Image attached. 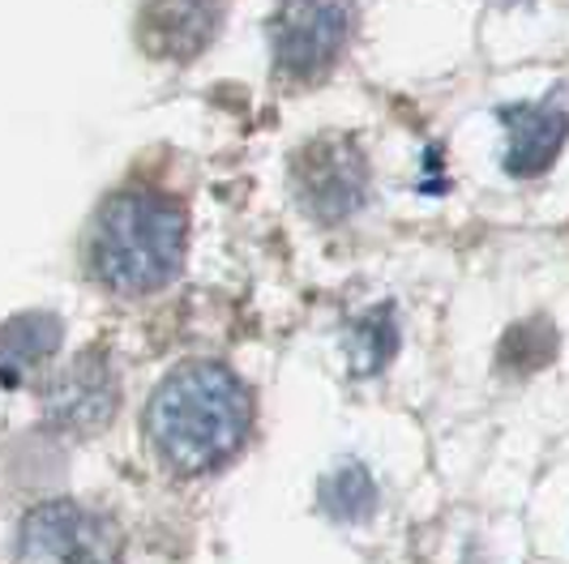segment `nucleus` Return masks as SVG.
<instances>
[{"label": "nucleus", "instance_id": "1", "mask_svg": "<svg viewBox=\"0 0 569 564\" xmlns=\"http://www.w3.org/2000/svg\"><path fill=\"white\" fill-rule=\"evenodd\" d=\"M253 423L249 390L231 376L223 364H184L154 390L146 411V436L154 445V457L198 480L219 466H228L240 453Z\"/></svg>", "mask_w": 569, "mask_h": 564}, {"label": "nucleus", "instance_id": "2", "mask_svg": "<svg viewBox=\"0 0 569 564\" xmlns=\"http://www.w3.org/2000/svg\"><path fill=\"white\" fill-rule=\"evenodd\" d=\"M189 219L159 193H116L90 226V274L120 295H150L184 265Z\"/></svg>", "mask_w": 569, "mask_h": 564}, {"label": "nucleus", "instance_id": "3", "mask_svg": "<svg viewBox=\"0 0 569 564\" xmlns=\"http://www.w3.org/2000/svg\"><path fill=\"white\" fill-rule=\"evenodd\" d=\"M347 30H351L347 0H287L274 18L279 69L300 82L326 78L347 48Z\"/></svg>", "mask_w": 569, "mask_h": 564}, {"label": "nucleus", "instance_id": "4", "mask_svg": "<svg viewBox=\"0 0 569 564\" xmlns=\"http://www.w3.org/2000/svg\"><path fill=\"white\" fill-rule=\"evenodd\" d=\"M27 556L52 564H116L120 561V535L116 526L86 505L73 501H48L27 517L22 526Z\"/></svg>", "mask_w": 569, "mask_h": 564}, {"label": "nucleus", "instance_id": "5", "mask_svg": "<svg viewBox=\"0 0 569 564\" xmlns=\"http://www.w3.org/2000/svg\"><path fill=\"white\" fill-rule=\"evenodd\" d=\"M296 184H300V198L313 210L317 219L326 223H339L347 214H356L365 198H369V171L365 159L351 141L326 138L309 145L300 154V168H296Z\"/></svg>", "mask_w": 569, "mask_h": 564}, {"label": "nucleus", "instance_id": "6", "mask_svg": "<svg viewBox=\"0 0 569 564\" xmlns=\"http://www.w3.org/2000/svg\"><path fill=\"white\" fill-rule=\"evenodd\" d=\"M120 385L108 364V355L82 351L73 364L52 376V385L43 390V411L57 427L69 432H94L116 415Z\"/></svg>", "mask_w": 569, "mask_h": 564}, {"label": "nucleus", "instance_id": "7", "mask_svg": "<svg viewBox=\"0 0 569 564\" xmlns=\"http://www.w3.org/2000/svg\"><path fill=\"white\" fill-rule=\"evenodd\" d=\"M223 22V0H150L142 39L154 57L193 60Z\"/></svg>", "mask_w": 569, "mask_h": 564}, {"label": "nucleus", "instance_id": "8", "mask_svg": "<svg viewBox=\"0 0 569 564\" xmlns=\"http://www.w3.org/2000/svg\"><path fill=\"white\" fill-rule=\"evenodd\" d=\"M510 124V145H506V168L513 175H540L557 159L561 138H566V108L552 99L548 108H513L506 115Z\"/></svg>", "mask_w": 569, "mask_h": 564}, {"label": "nucleus", "instance_id": "9", "mask_svg": "<svg viewBox=\"0 0 569 564\" xmlns=\"http://www.w3.org/2000/svg\"><path fill=\"white\" fill-rule=\"evenodd\" d=\"M60 346V321L48 312H22L0 325V376L4 385H22L34 367H43Z\"/></svg>", "mask_w": 569, "mask_h": 564}, {"label": "nucleus", "instance_id": "10", "mask_svg": "<svg viewBox=\"0 0 569 564\" xmlns=\"http://www.w3.org/2000/svg\"><path fill=\"white\" fill-rule=\"evenodd\" d=\"M321 501H326V508H330L335 517H342V522H360V517H369V508L377 505V487H372V480L360 466H342V471H335V475L326 480Z\"/></svg>", "mask_w": 569, "mask_h": 564}]
</instances>
